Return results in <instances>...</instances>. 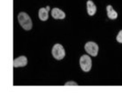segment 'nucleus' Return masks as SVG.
Segmentation results:
<instances>
[{
    "label": "nucleus",
    "instance_id": "1",
    "mask_svg": "<svg viewBox=\"0 0 122 99\" xmlns=\"http://www.w3.org/2000/svg\"><path fill=\"white\" fill-rule=\"evenodd\" d=\"M19 23L25 30H30L32 28V22L30 17L26 12H22L18 16Z\"/></svg>",
    "mask_w": 122,
    "mask_h": 99
},
{
    "label": "nucleus",
    "instance_id": "2",
    "mask_svg": "<svg viewBox=\"0 0 122 99\" xmlns=\"http://www.w3.org/2000/svg\"><path fill=\"white\" fill-rule=\"evenodd\" d=\"M52 55L54 58L60 60L66 56V51L63 46L60 44H56L53 46L51 50Z\"/></svg>",
    "mask_w": 122,
    "mask_h": 99
},
{
    "label": "nucleus",
    "instance_id": "3",
    "mask_svg": "<svg viewBox=\"0 0 122 99\" xmlns=\"http://www.w3.org/2000/svg\"><path fill=\"white\" fill-rule=\"evenodd\" d=\"M80 65L81 69L85 72L90 71L92 67V60L90 57L87 55H83L80 59Z\"/></svg>",
    "mask_w": 122,
    "mask_h": 99
},
{
    "label": "nucleus",
    "instance_id": "4",
    "mask_svg": "<svg viewBox=\"0 0 122 99\" xmlns=\"http://www.w3.org/2000/svg\"><path fill=\"white\" fill-rule=\"evenodd\" d=\"M85 49L89 54L93 57H96L98 54L99 47L96 43L89 42L85 44Z\"/></svg>",
    "mask_w": 122,
    "mask_h": 99
},
{
    "label": "nucleus",
    "instance_id": "5",
    "mask_svg": "<svg viewBox=\"0 0 122 99\" xmlns=\"http://www.w3.org/2000/svg\"><path fill=\"white\" fill-rule=\"evenodd\" d=\"M28 64V59L25 56H21L15 58L14 60V67H23Z\"/></svg>",
    "mask_w": 122,
    "mask_h": 99
},
{
    "label": "nucleus",
    "instance_id": "6",
    "mask_svg": "<svg viewBox=\"0 0 122 99\" xmlns=\"http://www.w3.org/2000/svg\"><path fill=\"white\" fill-rule=\"evenodd\" d=\"M51 16L55 19H63L66 17V14L62 10L55 8L51 10Z\"/></svg>",
    "mask_w": 122,
    "mask_h": 99
},
{
    "label": "nucleus",
    "instance_id": "7",
    "mask_svg": "<svg viewBox=\"0 0 122 99\" xmlns=\"http://www.w3.org/2000/svg\"><path fill=\"white\" fill-rule=\"evenodd\" d=\"M87 10L88 14L90 16H94L96 12V6L91 0H88L87 2Z\"/></svg>",
    "mask_w": 122,
    "mask_h": 99
},
{
    "label": "nucleus",
    "instance_id": "8",
    "mask_svg": "<svg viewBox=\"0 0 122 99\" xmlns=\"http://www.w3.org/2000/svg\"><path fill=\"white\" fill-rule=\"evenodd\" d=\"M49 11L45 8H40L38 11V17L40 20L43 21H47L49 18Z\"/></svg>",
    "mask_w": 122,
    "mask_h": 99
},
{
    "label": "nucleus",
    "instance_id": "9",
    "mask_svg": "<svg viewBox=\"0 0 122 99\" xmlns=\"http://www.w3.org/2000/svg\"><path fill=\"white\" fill-rule=\"evenodd\" d=\"M107 14L109 19L114 20L117 19L118 17V13L113 9L112 6L109 5L107 7Z\"/></svg>",
    "mask_w": 122,
    "mask_h": 99
},
{
    "label": "nucleus",
    "instance_id": "10",
    "mask_svg": "<svg viewBox=\"0 0 122 99\" xmlns=\"http://www.w3.org/2000/svg\"><path fill=\"white\" fill-rule=\"evenodd\" d=\"M117 41L122 44V30L119 31L117 37Z\"/></svg>",
    "mask_w": 122,
    "mask_h": 99
},
{
    "label": "nucleus",
    "instance_id": "11",
    "mask_svg": "<svg viewBox=\"0 0 122 99\" xmlns=\"http://www.w3.org/2000/svg\"><path fill=\"white\" fill-rule=\"evenodd\" d=\"M65 86H78V84L76 82L74 81H69L66 82L64 84Z\"/></svg>",
    "mask_w": 122,
    "mask_h": 99
},
{
    "label": "nucleus",
    "instance_id": "12",
    "mask_svg": "<svg viewBox=\"0 0 122 99\" xmlns=\"http://www.w3.org/2000/svg\"><path fill=\"white\" fill-rule=\"evenodd\" d=\"M46 8L47 9V10L48 11H49L50 10V6H46Z\"/></svg>",
    "mask_w": 122,
    "mask_h": 99
}]
</instances>
